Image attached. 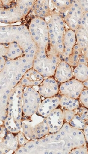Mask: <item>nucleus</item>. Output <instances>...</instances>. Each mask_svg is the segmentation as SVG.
<instances>
[{"label":"nucleus","mask_w":88,"mask_h":154,"mask_svg":"<svg viewBox=\"0 0 88 154\" xmlns=\"http://www.w3.org/2000/svg\"><path fill=\"white\" fill-rule=\"evenodd\" d=\"M55 134L63 140L69 154L72 149L87 145L82 130L73 128L69 123L65 122Z\"/></svg>","instance_id":"7"},{"label":"nucleus","mask_w":88,"mask_h":154,"mask_svg":"<svg viewBox=\"0 0 88 154\" xmlns=\"http://www.w3.org/2000/svg\"><path fill=\"white\" fill-rule=\"evenodd\" d=\"M76 42V36L75 31L69 29L66 30L63 38L64 51L62 55V60L66 61L68 57L72 54Z\"/></svg>","instance_id":"20"},{"label":"nucleus","mask_w":88,"mask_h":154,"mask_svg":"<svg viewBox=\"0 0 88 154\" xmlns=\"http://www.w3.org/2000/svg\"><path fill=\"white\" fill-rule=\"evenodd\" d=\"M69 154H88V147L87 145L75 148L70 152Z\"/></svg>","instance_id":"32"},{"label":"nucleus","mask_w":88,"mask_h":154,"mask_svg":"<svg viewBox=\"0 0 88 154\" xmlns=\"http://www.w3.org/2000/svg\"><path fill=\"white\" fill-rule=\"evenodd\" d=\"M49 134H55L63 127L65 122L62 109L57 108L46 117Z\"/></svg>","instance_id":"14"},{"label":"nucleus","mask_w":88,"mask_h":154,"mask_svg":"<svg viewBox=\"0 0 88 154\" xmlns=\"http://www.w3.org/2000/svg\"><path fill=\"white\" fill-rule=\"evenodd\" d=\"M84 12H88V1H78Z\"/></svg>","instance_id":"34"},{"label":"nucleus","mask_w":88,"mask_h":154,"mask_svg":"<svg viewBox=\"0 0 88 154\" xmlns=\"http://www.w3.org/2000/svg\"><path fill=\"white\" fill-rule=\"evenodd\" d=\"M87 65H88V61H87Z\"/></svg>","instance_id":"37"},{"label":"nucleus","mask_w":88,"mask_h":154,"mask_svg":"<svg viewBox=\"0 0 88 154\" xmlns=\"http://www.w3.org/2000/svg\"><path fill=\"white\" fill-rule=\"evenodd\" d=\"M81 105L88 109V88H84L79 97Z\"/></svg>","instance_id":"29"},{"label":"nucleus","mask_w":88,"mask_h":154,"mask_svg":"<svg viewBox=\"0 0 88 154\" xmlns=\"http://www.w3.org/2000/svg\"><path fill=\"white\" fill-rule=\"evenodd\" d=\"M35 1H16L9 7L1 6L0 21L4 24L19 22L32 11Z\"/></svg>","instance_id":"4"},{"label":"nucleus","mask_w":88,"mask_h":154,"mask_svg":"<svg viewBox=\"0 0 88 154\" xmlns=\"http://www.w3.org/2000/svg\"><path fill=\"white\" fill-rule=\"evenodd\" d=\"M83 84L85 88H88V79L86 82H83Z\"/></svg>","instance_id":"36"},{"label":"nucleus","mask_w":88,"mask_h":154,"mask_svg":"<svg viewBox=\"0 0 88 154\" xmlns=\"http://www.w3.org/2000/svg\"><path fill=\"white\" fill-rule=\"evenodd\" d=\"M16 135H17L19 147L26 145L29 141L26 138V137H25V135L21 131L18 132V134H16Z\"/></svg>","instance_id":"31"},{"label":"nucleus","mask_w":88,"mask_h":154,"mask_svg":"<svg viewBox=\"0 0 88 154\" xmlns=\"http://www.w3.org/2000/svg\"><path fill=\"white\" fill-rule=\"evenodd\" d=\"M49 1H35L31 13L34 17L45 19L51 17L52 11L50 9Z\"/></svg>","instance_id":"22"},{"label":"nucleus","mask_w":88,"mask_h":154,"mask_svg":"<svg viewBox=\"0 0 88 154\" xmlns=\"http://www.w3.org/2000/svg\"><path fill=\"white\" fill-rule=\"evenodd\" d=\"M60 106V96L46 98L40 104L36 114L39 116L46 118Z\"/></svg>","instance_id":"16"},{"label":"nucleus","mask_w":88,"mask_h":154,"mask_svg":"<svg viewBox=\"0 0 88 154\" xmlns=\"http://www.w3.org/2000/svg\"><path fill=\"white\" fill-rule=\"evenodd\" d=\"M85 87L82 82L72 79L63 83H60V94L68 97L79 99V96Z\"/></svg>","instance_id":"12"},{"label":"nucleus","mask_w":88,"mask_h":154,"mask_svg":"<svg viewBox=\"0 0 88 154\" xmlns=\"http://www.w3.org/2000/svg\"><path fill=\"white\" fill-rule=\"evenodd\" d=\"M75 111L76 113L69 123L73 128L83 130L88 124V109L80 106Z\"/></svg>","instance_id":"21"},{"label":"nucleus","mask_w":88,"mask_h":154,"mask_svg":"<svg viewBox=\"0 0 88 154\" xmlns=\"http://www.w3.org/2000/svg\"><path fill=\"white\" fill-rule=\"evenodd\" d=\"M38 91L41 97L46 98L54 97L60 93V85L54 77L44 79L38 86Z\"/></svg>","instance_id":"13"},{"label":"nucleus","mask_w":88,"mask_h":154,"mask_svg":"<svg viewBox=\"0 0 88 154\" xmlns=\"http://www.w3.org/2000/svg\"><path fill=\"white\" fill-rule=\"evenodd\" d=\"M88 59L85 57L83 52L80 47L77 44L72 50V53L66 62L69 64L72 67H75L80 64H87Z\"/></svg>","instance_id":"23"},{"label":"nucleus","mask_w":88,"mask_h":154,"mask_svg":"<svg viewBox=\"0 0 88 154\" xmlns=\"http://www.w3.org/2000/svg\"><path fill=\"white\" fill-rule=\"evenodd\" d=\"M47 22L49 38L47 52L57 55L61 59L64 51L63 38L66 31L64 19L60 12L52 11V15Z\"/></svg>","instance_id":"3"},{"label":"nucleus","mask_w":88,"mask_h":154,"mask_svg":"<svg viewBox=\"0 0 88 154\" xmlns=\"http://www.w3.org/2000/svg\"><path fill=\"white\" fill-rule=\"evenodd\" d=\"M15 42L17 43L22 49L24 55L26 57L34 59L38 50L26 25H18Z\"/></svg>","instance_id":"10"},{"label":"nucleus","mask_w":88,"mask_h":154,"mask_svg":"<svg viewBox=\"0 0 88 154\" xmlns=\"http://www.w3.org/2000/svg\"><path fill=\"white\" fill-rule=\"evenodd\" d=\"M80 27L88 33V12L84 13Z\"/></svg>","instance_id":"33"},{"label":"nucleus","mask_w":88,"mask_h":154,"mask_svg":"<svg viewBox=\"0 0 88 154\" xmlns=\"http://www.w3.org/2000/svg\"><path fill=\"white\" fill-rule=\"evenodd\" d=\"M28 29L37 46V53H46L49 46V38L48 28L45 20L33 16L29 24Z\"/></svg>","instance_id":"5"},{"label":"nucleus","mask_w":88,"mask_h":154,"mask_svg":"<svg viewBox=\"0 0 88 154\" xmlns=\"http://www.w3.org/2000/svg\"><path fill=\"white\" fill-rule=\"evenodd\" d=\"M61 61V58L58 56L47 52L37 53L32 68L40 73L44 79L54 77L57 66Z\"/></svg>","instance_id":"8"},{"label":"nucleus","mask_w":88,"mask_h":154,"mask_svg":"<svg viewBox=\"0 0 88 154\" xmlns=\"http://www.w3.org/2000/svg\"><path fill=\"white\" fill-rule=\"evenodd\" d=\"M54 77L60 83H63L73 79L74 74L72 67L67 62L61 60L57 66Z\"/></svg>","instance_id":"17"},{"label":"nucleus","mask_w":88,"mask_h":154,"mask_svg":"<svg viewBox=\"0 0 88 154\" xmlns=\"http://www.w3.org/2000/svg\"><path fill=\"white\" fill-rule=\"evenodd\" d=\"M24 55L23 51L16 42L6 44L5 58L7 60H14Z\"/></svg>","instance_id":"24"},{"label":"nucleus","mask_w":88,"mask_h":154,"mask_svg":"<svg viewBox=\"0 0 88 154\" xmlns=\"http://www.w3.org/2000/svg\"><path fill=\"white\" fill-rule=\"evenodd\" d=\"M76 36V44L80 47L85 57L88 59V33L79 27L75 31Z\"/></svg>","instance_id":"25"},{"label":"nucleus","mask_w":88,"mask_h":154,"mask_svg":"<svg viewBox=\"0 0 88 154\" xmlns=\"http://www.w3.org/2000/svg\"><path fill=\"white\" fill-rule=\"evenodd\" d=\"M74 79L82 82L88 79V65L87 64H80L73 69Z\"/></svg>","instance_id":"27"},{"label":"nucleus","mask_w":88,"mask_h":154,"mask_svg":"<svg viewBox=\"0 0 88 154\" xmlns=\"http://www.w3.org/2000/svg\"><path fill=\"white\" fill-rule=\"evenodd\" d=\"M84 13L78 1H73L72 6L64 17V21L69 29L75 31L79 29Z\"/></svg>","instance_id":"11"},{"label":"nucleus","mask_w":88,"mask_h":154,"mask_svg":"<svg viewBox=\"0 0 88 154\" xmlns=\"http://www.w3.org/2000/svg\"><path fill=\"white\" fill-rule=\"evenodd\" d=\"M18 25H6L0 27V44H9L15 42Z\"/></svg>","instance_id":"19"},{"label":"nucleus","mask_w":88,"mask_h":154,"mask_svg":"<svg viewBox=\"0 0 88 154\" xmlns=\"http://www.w3.org/2000/svg\"><path fill=\"white\" fill-rule=\"evenodd\" d=\"M62 110H63L65 122L67 123L70 122V121L72 120V118L76 113L75 110H74V111L65 110V109H62Z\"/></svg>","instance_id":"30"},{"label":"nucleus","mask_w":88,"mask_h":154,"mask_svg":"<svg viewBox=\"0 0 88 154\" xmlns=\"http://www.w3.org/2000/svg\"><path fill=\"white\" fill-rule=\"evenodd\" d=\"M22 101L23 119H29L37 113L42 102L41 96L32 87H25Z\"/></svg>","instance_id":"9"},{"label":"nucleus","mask_w":88,"mask_h":154,"mask_svg":"<svg viewBox=\"0 0 88 154\" xmlns=\"http://www.w3.org/2000/svg\"><path fill=\"white\" fill-rule=\"evenodd\" d=\"M24 88L19 82L11 91L9 97L7 117L4 125L8 131L13 134H18L22 128V97Z\"/></svg>","instance_id":"2"},{"label":"nucleus","mask_w":88,"mask_h":154,"mask_svg":"<svg viewBox=\"0 0 88 154\" xmlns=\"http://www.w3.org/2000/svg\"><path fill=\"white\" fill-rule=\"evenodd\" d=\"M73 1H51V2L60 14L68 12L72 5Z\"/></svg>","instance_id":"28"},{"label":"nucleus","mask_w":88,"mask_h":154,"mask_svg":"<svg viewBox=\"0 0 88 154\" xmlns=\"http://www.w3.org/2000/svg\"><path fill=\"white\" fill-rule=\"evenodd\" d=\"M83 132L84 134V137H85V140L86 142L87 145H88V124H87L85 126V128L83 130Z\"/></svg>","instance_id":"35"},{"label":"nucleus","mask_w":88,"mask_h":154,"mask_svg":"<svg viewBox=\"0 0 88 154\" xmlns=\"http://www.w3.org/2000/svg\"><path fill=\"white\" fill-rule=\"evenodd\" d=\"M34 59L24 55L14 60H7L0 71V93L10 94L25 73L33 68Z\"/></svg>","instance_id":"1"},{"label":"nucleus","mask_w":88,"mask_h":154,"mask_svg":"<svg viewBox=\"0 0 88 154\" xmlns=\"http://www.w3.org/2000/svg\"><path fill=\"white\" fill-rule=\"evenodd\" d=\"M44 79L40 73L31 68L25 73L21 79L20 83L23 87L33 88L39 86Z\"/></svg>","instance_id":"18"},{"label":"nucleus","mask_w":88,"mask_h":154,"mask_svg":"<svg viewBox=\"0 0 88 154\" xmlns=\"http://www.w3.org/2000/svg\"><path fill=\"white\" fill-rule=\"evenodd\" d=\"M60 97V106L62 108V109L74 111L81 106L79 99L71 98L61 94Z\"/></svg>","instance_id":"26"},{"label":"nucleus","mask_w":88,"mask_h":154,"mask_svg":"<svg viewBox=\"0 0 88 154\" xmlns=\"http://www.w3.org/2000/svg\"><path fill=\"white\" fill-rule=\"evenodd\" d=\"M17 135L9 132L2 139H0V154L15 153L19 148Z\"/></svg>","instance_id":"15"},{"label":"nucleus","mask_w":88,"mask_h":154,"mask_svg":"<svg viewBox=\"0 0 88 154\" xmlns=\"http://www.w3.org/2000/svg\"><path fill=\"white\" fill-rule=\"evenodd\" d=\"M21 131L29 140L43 138L49 134L46 118L39 115L38 118L32 116L29 119H23Z\"/></svg>","instance_id":"6"}]
</instances>
